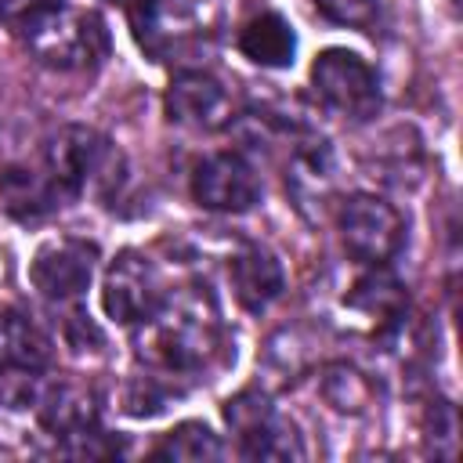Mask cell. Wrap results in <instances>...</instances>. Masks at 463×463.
<instances>
[{"label":"cell","instance_id":"cell-1","mask_svg":"<svg viewBox=\"0 0 463 463\" xmlns=\"http://www.w3.org/2000/svg\"><path fill=\"white\" fill-rule=\"evenodd\" d=\"M221 347V315L206 286L166 289L163 300L137 322L134 354L163 376H188L210 365Z\"/></svg>","mask_w":463,"mask_h":463},{"label":"cell","instance_id":"cell-2","mask_svg":"<svg viewBox=\"0 0 463 463\" xmlns=\"http://www.w3.org/2000/svg\"><path fill=\"white\" fill-rule=\"evenodd\" d=\"M22 40V47L51 69H87L98 65L109 51V33L105 22L94 11L69 7L61 0H40L22 7L18 14L7 18Z\"/></svg>","mask_w":463,"mask_h":463},{"label":"cell","instance_id":"cell-3","mask_svg":"<svg viewBox=\"0 0 463 463\" xmlns=\"http://www.w3.org/2000/svg\"><path fill=\"white\" fill-rule=\"evenodd\" d=\"M40 166L65 203L83 192L105 195L119 184V152L90 127H61L51 134Z\"/></svg>","mask_w":463,"mask_h":463},{"label":"cell","instance_id":"cell-4","mask_svg":"<svg viewBox=\"0 0 463 463\" xmlns=\"http://www.w3.org/2000/svg\"><path fill=\"white\" fill-rule=\"evenodd\" d=\"M311 87L318 101L344 119H373L380 109V80L365 58L344 47H329L311 65Z\"/></svg>","mask_w":463,"mask_h":463},{"label":"cell","instance_id":"cell-5","mask_svg":"<svg viewBox=\"0 0 463 463\" xmlns=\"http://www.w3.org/2000/svg\"><path fill=\"white\" fill-rule=\"evenodd\" d=\"M336 228H340V242L344 250L358 260V264H387L398 250H402V239H405V221L402 213L380 199V195H369V192H358L351 195L340 213H336Z\"/></svg>","mask_w":463,"mask_h":463},{"label":"cell","instance_id":"cell-6","mask_svg":"<svg viewBox=\"0 0 463 463\" xmlns=\"http://www.w3.org/2000/svg\"><path fill=\"white\" fill-rule=\"evenodd\" d=\"M163 279L159 268L141 250H123L101 282V307L112 322L137 326L159 300H163Z\"/></svg>","mask_w":463,"mask_h":463},{"label":"cell","instance_id":"cell-7","mask_svg":"<svg viewBox=\"0 0 463 463\" xmlns=\"http://www.w3.org/2000/svg\"><path fill=\"white\" fill-rule=\"evenodd\" d=\"M94 260H98V250L90 242L54 239L36 250V257L29 264V279L40 297H47L54 304H72L87 293V286L94 279Z\"/></svg>","mask_w":463,"mask_h":463},{"label":"cell","instance_id":"cell-8","mask_svg":"<svg viewBox=\"0 0 463 463\" xmlns=\"http://www.w3.org/2000/svg\"><path fill=\"white\" fill-rule=\"evenodd\" d=\"M130 25L152 58H174L203 36V14L188 0H137L130 4Z\"/></svg>","mask_w":463,"mask_h":463},{"label":"cell","instance_id":"cell-9","mask_svg":"<svg viewBox=\"0 0 463 463\" xmlns=\"http://www.w3.org/2000/svg\"><path fill=\"white\" fill-rule=\"evenodd\" d=\"M192 195L203 210L213 213H242L260 199V177L257 170L235 156V152H217L203 159L192 174Z\"/></svg>","mask_w":463,"mask_h":463},{"label":"cell","instance_id":"cell-10","mask_svg":"<svg viewBox=\"0 0 463 463\" xmlns=\"http://www.w3.org/2000/svg\"><path fill=\"white\" fill-rule=\"evenodd\" d=\"M163 109H166L170 123H177L184 130L210 134L232 119V94L210 72L188 69V72H177L170 80V87L163 94Z\"/></svg>","mask_w":463,"mask_h":463},{"label":"cell","instance_id":"cell-11","mask_svg":"<svg viewBox=\"0 0 463 463\" xmlns=\"http://www.w3.org/2000/svg\"><path fill=\"white\" fill-rule=\"evenodd\" d=\"M36 416L51 434L65 438V434H76V430H87L98 423V398L83 380L58 376L47 387H40Z\"/></svg>","mask_w":463,"mask_h":463},{"label":"cell","instance_id":"cell-12","mask_svg":"<svg viewBox=\"0 0 463 463\" xmlns=\"http://www.w3.org/2000/svg\"><path fill=\"white\" fill-rule=\"evenodd\" d=\"M51 362V340L40 333L33 318L14 307L0 311V373L40 376Z\"/></svg>","mask_w":463,"mask_h":463},{"label":"cell","instance_id":"cell-13","mask_svg":"<svg viewBox=\"0 0 463 463\" xmlns=\"http://www.w3.org/2000/svg\"><path fill=\"white\" fill-rule=\"evenodd\" d=\"M228 275H232V289H235V297H239V304L246 311H264L282 293V282H286L282 279V264L260 246L242 250L232 260Z\"/></svg>","mask_w":463,"mask_h":463},{"label":"cell","instance_id":"cell-14","mask_svg":"<svg viewBox=\"0 0 463 463\" xmlns=\"http://www.w3.org/2000/svg\"><path fill=\"white\" fill-rule=\"evenodd\" d=\"M239 51L264 69H286L297 54L293 25L279 11H260L239 29Z\"/></svg>","mask_w":463,"mask_h":463},{"label":"cell","instance_id":"cell-15","mask_svg":"<svg viewBox=\"0 0 463 463\" xmlns=\"http://www.w3.org/2000/svg\"><path fill=\"white\" fill-rule=\"evenodd\" d=\"M0 195L7 203L11 213L18 217H40V213H51L58 206H65L61 192L51 184V177L43 174V166H7L0 174Z\"/></svg>","mask_w":463,"mask_h":463},{"label":"cell","instance_id":"cell-16","mask_svg":"<svg viewBox=\"0 0 463 463\" xmlns=\"http://www.w3.org/2000/svg\"><path fill=\"white\" fill-rule=\"evenodd\" d=\"M242 438V456L246 459H304V441L297 427L275 412H268L257 427H250Z\"/></svg>","mask_w":463,"mask_h":463},{"label":"cell","instance_id":"cell-17","mask_svg":"<svg viewBox=\"0 0 463 463\" xmlns=\"http://www.w3.org/2000/svg\"><path fill=\"white\" fill-rule=\"evenodd\" d=\"M351 304H354L362 315H369V318H398L402 307H405V289H402V282H398L391 271H383V264H376V268L354 286Z\"/></svg>","mask_w":463,"mask_h":463},{"label":"cell","instance_id":"cell-18","mask_svg":"<svg viewBox=\"0 0 463 463\" xmlns=\"http://www.w3.org/2000/svg\"><path fill=\"white\" fill-rule=\"evenodd\" d=\"M224 449H221V438L206 427V423H177L170 434H163V441L152 449L156 459H184V463H195V459H217Z\"/></svg>","mask_w":463,"mask_h":463},{"label":"cell","instance_id":"cell-19","mask_svg":"<svg viewBox=\"0 0 463 463\" xmlns=\"http://www.w3.org/2000/svg\"><path fill=\"white\" fill-rule=\"evenodd\" d=\"M322 394L336 412H362L369 405V398H373V387L354 365L336 362L322 376Z\"/></svg>","mask_w":463,"mask_h":463},{"label":"cell","instance_id":"cell-20","mask_svg":"<svg viewBox=\"0 0 463 463\" xmlns=\"http://www.w3.org/2000/svg\"><path fill=\"white\" fill-rule=\"evenodd\" d=\"M315 7L347 29H373L380 22V0H315Z\"/></svg>","mask_w":463,"mask_h":463},{"label":"cell","instance_id":"cell-21","mask_svg":"<svg viewBox=\"0 0 463 463\" xmlns=\"http://www.w3.org/2000/svg\"><path fill=\"white\" fill-rule=\"evenodd\" d=\"M166 402V391H163V373L152 369V376H137L130 380L127 394H123V409L130 416H156Z\"/></svg>","mask_w":463,"mask_h":463},{"label":"cell","instance_id":"cell-22","mask_svg":"<svg viewBox=\"0 0 463 463\" xmlns=\"http://www.w3.org/2000/svg\"><path fill=\"white\" fill-rule=\"evenodd\" d=\"M268 412H271V405H268V398H264L260 391H242V394H235V398L224 405V420H228L232 430H239V434H246L250 427H257Z\"/></svg>","mask_w":463,"mask_h":463},{"label":"cell","instance_id":"cell-23","mask_svg":"<svg viewBox=\"0 0 463 463\" xmlns=\"http://www.w3.org/2000/svg\"><path fill=\"white\" fill-rule=\"evenodd\" d=\"M112 4H116V0H112ZM119 4H137V0H119Z\"/></svg>","mask_w":463,"mask_h":463}]
</instances>
